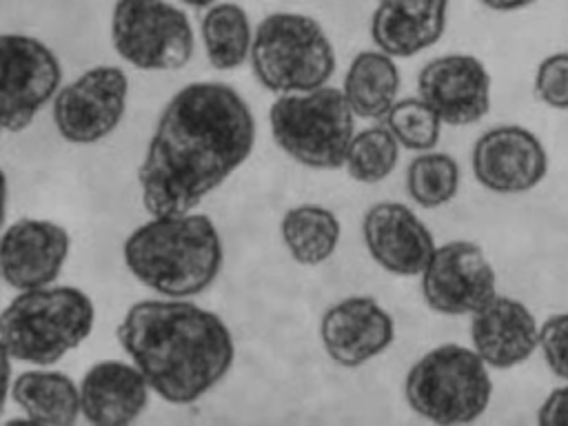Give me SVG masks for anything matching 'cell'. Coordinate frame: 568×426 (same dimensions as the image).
Here are the masks:
<instances>
[{
  "label": "cell",
  "mask_w": 568,
  "mask_h": 426,
  "mask_svg": "<svg viewBox=\"0 0 568 426\" xmlns=\"http://www.w3.org/2000/svg\"><path fill=\"white\" fill-rule=\"evenodd\" d=\"M255 118L224 82H191L162 109L138 186L149 215L189 213L251 155Z\"/></svg>",
  "instance_id": "cell-1"
},
{
  "label": "cell",
  "mask_w": 568,
  "mask_h": 426,
  "mask_svg": "<svg viewBox=\"0 0 568 426\" xmlns=\"http://www.w3.org/2000/svg\"><path fill=\"white\" fill-rule=\"evenodd\" d=\"M115 337L169 404H195L231 371L235 339L226 322L189 300L155 297L131 304Z\"/></svg>",
  "instance_id": "cell-2"
},
{
  "label": "cell",
  "mask_w": 568,
  "mask_h": 426,
  "mask_svg": "<svg viewBox=\"0 0 568 426\" xmlns=\"http://www.w3.org/2000/svg\"><path fill=\"white\" fill-rule=\"evenodd\" d=\"M122 260L129 273L160 297L189 300L217 280L224 244L204 213L151 215L126 235Z\"/></svg>",
  "instance_id": "cell-3"
},
{
  "label": "cell",
  "mask_w": 568,
  "mask_h": 426,
  "mask_svg": "<svg viewBox=\"0 0 568 426\" xmlns=\"http://www.w3.org/2000/svg\"><path fill=\"white\" fill-rule=\"evenodd\" d=\"M93 300L75 286L18 291L0 313V342L18 362L51 366L93 331Z\"/></svg>",
  "instance_id": "cell-4"
},
{
  "label": "cell",
  "mask_w": 568,
  "mask_h": 426,
  "mask_svg": "<svg viewBox=\"0 0 568 426\" xmlns=\"http://www.w3.org/2000/svg\"><path fill=\"white\" fill-rule=\"evenodd\" d=\"M251 69L273 93H304L324 87L335 71V51L324 27L304 13L277 11L253 31Z\"/></svg>",
  "instance_id": "cell-5"
},
{
  "label": "cell",
  "mask_w": 568,
  "mask_h": 426,
  "mask_svg": "<svg viewBox=\"0 0 568 426\" xmlns=\"http://www.w3.org/2000/svg\"><path fill=\"white\" fill-rule=\"evenodd\" d=\"M275 144L297 164L335 171L344 166L348 144L355 135V113L335 87L304 93H282L268 109Z\"/></svg>",
  "instance_id": "cell-6"
},
{
  "label": "cell",
  "mask_w": 568,
  "mask_h": 426,
  "mask_svg": "<svg viewBox=\"0 0 568 426\" xmlns=\"http://www.w3.org/2000/svg\"><path fill=\"white\" fill-rule=\"evenodd\" d=\"M493 393L486 362L459 344H442L417 359L404 382L408 406L435 424H468L477 419Z\"/></svg>",
  "instance_id": "cell-7"
},
{
  "label": "cell",
  "mask_w": 568,
  "mask_h": 426,
  "mask_svg": "<svg viewBox=\"0 0 568 426\" xmlns=\"http://www.w3.org/2000/svg\"><path fill=\"white\" fill-rule=\"evenodd\" d=\"M115 53L142 71H178L195 49L193 27L166 0H118L111 13Z\"/></svg>",
  "instance_id": "cell-8"
},
{
  "label": "cell",
  "mask_w": 568,
  "mask_h": 426,
  "mask_svg": "<svg viewBox=\"0 0 568 426\" xmlns=\"http://www.w3.org/2000/svg\"><path fill=\"white\" fill-rule=\"evenodd\" d=\"M62 82L58 55L27 33H0V129L20 133L53 100Z\"/></svg>",
  "instance_id": "cell-9"
},
{
  "label": "cell",
  "mask_w": 568,
  "mask_h": 426,
  "mask_svg": "<svg viewBox=\"0 0 568 426\" xmlns=\"http://www.w3.org/2000/svg\"><path fill=\"white\" fill-rule=\"evenodd\" d=\"M126 100L129 75L124 69L115 64L91 67L53 95V126L71 144H95L118 129Z\"/></svg>",
  "instance_id": "cell-10"
},
{
  "label": "cell",
  "mask_w": 568,
  "mask_h": 426,
  "mask_svg": "<svg viewBox=\"0 0 568 426\" xmlns=\"http://www.w3.org/2000/svg\"><path fill=\"white\" fill-rule=\"evenodd\" d=\"M495 271L484 251L466 240L435 246L422 271L424 302L442 315H473L497 295Z\"/></svg>",
  "instance_id": "cell-11"
},
{
  "label": "cell",
  "mask_w": 568,
  "mask_h": 426,
  "mask_svg": "<svg viewBox=\"0 0 568 426\" xmlns=\"http://www.w3.org/2000/svg\"><path fill=\"white\" fill-rule=\"evenodd\" d=\"M71 237L64 226L20 217L0 233V277L16 291L53 284L69 257Z\"/></svg>",
  "instance_id": "cell-12"
},
{
  "label": "cell",
  "mask_w": 568,
  "mask_h": 426,
  "mask_svg": "<svg viewBox=\"0 0 568 426\" xmlns=\"http://www.w3.org/2000/svg\"><path fill=\"white\" fill-rule=\"evenodd\" d=\"M417 91L439 120L450 126L473 124L490 106V75L484 62L468 53H448L424 64Z\"/></svg>",
  "instance_id": "cell-13"
},
{
  "label": "cell",
  "mask_w": 568,
  "mask_h": 426,
  "mask_svg": "<svg viewBox=\"0 0 568 426\" xmlns=\"http://www.w3.org/2000/svg\"><path fill=\"white\" fill-rule=\"evenodd\" d=\"M546 169L544 144L524 126H495L473 146V173L481 186L495 193H526L544 180Z\"/></svg>",
  "instance_id": "cell-14"
},
{
  "label": "cell",
  "mask_w": 568,
  "mask_h": 426,
  "mask_svg": "<svg viewBox=\"0 0 568 426\" xmlns=\"http://www.w3.org/2000/svg\"><path fill=\"white\" fill-rule=\"evenodd\" d=\"M395 337V322L375 297L351 295L328 306L320 320V339L326 355L357 368L384 353Z\"/></svg>",
  "instance_id": "cell-15"
},
{
  "label": "cell",
  "mask_w": 568,
  "mask_h": 426,
  "mask_svg": "<svg viewBox=\"0 0 568 426\" xmlns=\"http://www.w3.org/2000/svg\"><path fill=\"white\" fill-rule=\"evenodd\" d=\"M368 255L388 273L422 275L435 253L428 226L399 202H377L362 220Z\"/></svg>",
  "instance_id": "cell-16"
},
{
  "label": "cell",
  "mask_w": 568,
  "mask_h": 426,
  "mask_svg": "<svg viewBox=\"0 0 568 426\" xmlns=\"http://www.w3.org/2000/svg\"><path fill=\"white\" fill-rule=\"evenodd\" d=\"M470 339L486 366L513 368L535 353L539 346V328L524 302L495 295L473 313Z\"/></svg>",
  "instance_id": "cell-17"
},
{
  "label": "cell",
  "mask_w": 568,
  "mask_h": 426,
  "mask_svg": "<svg viewBox=\"0 0 568 426\" xmlns=\"http://www.w3.org/2000/svg\"><path fill=\"white\" fill-rule=\"evenodd\" d=\"M151 386L133 362L102 359L80 379V413L95 426L135 422L149 404Z\"/></svg>",
  "instance_id": "cell-18"
},
{
  "label": "cell",
  "mask_w": 568,
  "mask_h": 426,
  "mask_svg": "<svg viewBox=\"0 0 568 426\" xmlns=\"http://www.w3.org/2000/svg\"><path fill=\"white\" fill-rule=\"evenodd\" d=\"M448 0H377L371 38L393 58H410L433 47L446 29Z\"/></svg>",
  "instance_id": "cell-19"
},
{
  "label": "cell",
  "mask_w": 568,
  "mask_h": 426,
  "mask_svg": "<svg viewBox=\"0 0 568 426\" xmlns=\"http://www.w3.org/2000/svg\"><path fill=\"white\" fill-rule=\"evenodd\" d=\"M11 399L29 422L71 426L80 413V386L62 371L29 368L11 382Z\"/></svg>",
  "instance_id": "cell-20"
},
{
  "label": "cell",
  "mask_w": 568,
  "mask_h": 426,
  "mask_svg": "<svg viewBox=\"0 0 568 426\" xmlns=\"http://www.w3.org/2000/svg\"><path fill=\"white\" fill-rule=\"evenodd\" d=\"M399 69L384 51H359L344 75V98L351 111L364 120L386 118L397 102Z\"/></svg>",
  "instance_id": "cell-21"
},
{
  "label": "cell",
  "mask_w": 568,
  "mask_h": 426,
  "mask_svg": "<svg viewBox=\"0 0 568 426\" xmlns=\"http://www.w3.org/2000/svg\"><path fill=\"white\" fill-rule=\"evenodd\" d=\"M339 220L322 204H297L280 220V235L288 255L304 266L326 262L339 244Z\"/></svg>",
  "instance_id": "cell-22"
},
{
  "label": "cell",
  "mask_w": 568,
  "mask_h": 426,
  "mask_svg": "<svg viewBox=\"0 0 568 426\" xmlns=\"http://www.w3.org/2000/svg\"><path fill=\"white\" fill-rule=\"evenodd\" d=\"M206 60L217 71H233L248 60L253 29L248 13L235 2H215L206 9L202 24Z\"/></svg>",
  "instance_id": "cell-23"
},
{
  "label": "cell",
  "mask_w": 568,
  "mask_h": 426,
  "mask_svg": "<svg viewBox=\"0 0 568 426\" xmlns=\"http://www.w3.org/2000/svg\"><path fill=\"white\" fill-rule=\"evenodd\" d=\"M408 195L424 209L450 202L459 189V166L448 153L424 151L406 169Z\"/></svg>",
  "instance_id": "cell-24"
},
{
  "label": "cell",
  "mask_w": 568,
  "mask_h": 426,
  "mask_svg": "<svg viewBox=\"0 0 568 426\" xmlns=\"http://www.w3.org/2000/svg\"><path fill=\"white\" fill-rule=\"evenodd\" d=\"M397 158L399 142L388 126H368L353 135L344 166L353 180L375 184L393 173Z\"/></svg>",
  "instance_id": "cell-25"
},
{
  "label": "cell",
  "mask_w": 568,
  "mask_h": 426,
  "mask_svg": "<svg viewBox=\"0 0 568 426\" xmlns=\"http://www.w3.org/2000/svg\"><path fill=\"white\" fill-rule=\"evenodd\" d=\"M386 126L404 149L424 153L439 142L442 120L422 98H406L390 106Z\"/></svg>",
  "instance_id": "cell-26"
},
{
  "label": "cell",
  "mask_w": 568,
  "mask_h": 426,
  "mask_svg": "<svg viewBox=\"0 0 568 426\" xmlns=\"http://www.w3.org/2000/svg\"><path fill=\"white\" fill-rule=\"evenodd\" d=\"M535 93L550 109H568V53L544 58L535 73Z\"/></svg>",
  "instance_id": "cell-27"
},
{
  "label": "cell",
  "mask_w": 568,
  "mask_h": 426,
  "mask_svg": "<svg viewBox=\"0 0 568 426\" xmlns=\"http://www.w3.org/2000/svg\"><path fill=\"white\" fill-rule=\"evenodd\" d=\"M539 348L548 368L568 382V313H555L541 324Z\"/></svg>",
  "instance_id": "cell-28"
},
{
  "label": "cell",
  "mask_w": 568,
  "mask_h": 426,
  "mask_svg": "<svg viewBox=\"0 0 568 426\" xmlns=\"http://www.w3.org/2000/svg\"><path fill=\"white\" fill-rule=\"evenodd\" d=\"M537 422L541 426H557V424H568V386L555 388L544 404L539 406Z\"/></svg>",
  "instance_id": "cell-29"
},
{
  "label": "cell",
  "mask_w": 568,
  "mask_h": 426,
  "mask_svg": "<svg viewBox=\"0 0 568 426\" xmlns=\"http://www.w3.org/2000/svg\"><path fill=\"white\" fill-rule=\"evenodd\" d=\"M11 355L7 351V346L0 342V413L4 410L7 399L11 397Z\"/></svg>",
  "instance_id": "cell-30"
},
{
  "label": "cell",
  "mask_w": 568,
  "mask_h": 426,
  "mask_svg": "<svg viewBox=\"0 0 568 426\" xmlns=\"http://www.w3.org/2000/svg\"><path fill=\"white\" fill-rule=\"evenodd\" d=\"M484 7L493 9V11H517L524 9L537 0H479Z\"/></svg>",
  "instance_id": "cell-31"
},
{
  "label": "cell",
  "mask_w": 568,
  "mask_h": 426,
  "mask_svg": "<svg viewBox=\"0 0 568 426\" xmlns=\"http://www.w3.org/2000/svg\"><path fill=\"white\" fill-rule=\"evenodd\" d=\"M7 202H9V184H7V175L0 169V231L4 224V215H7Z\"/></svg>",
  "instance_id": "cell-32"
},
{
  "label": "cell",
  "mask_w": 568,
  "mask_h": 426,
  "mask_svg": "<svg viewBox=\"0 0 568 426\" xmlns=\"http://www.w3.org/2000/svg\"><path fill=\"white\" fill-rule=\"evenodd\" d=\"M182 4H189V7H195V9H204V7H211L215 4L217 0H180Z\"/></svg>",
  "instance_id": "cell-33"
},
{
  "label": "cell",
  "mask_w": 568,
  "mask_h": 426,
  "mask_svg": "<svg viewBox=\"0 0 568 426\" xmlns=\"http://www.w3.org/2000/svg\"><path fill=\"white\" fill-rule=\"evenodd\" d=\"M0 140H2V129H0Z\"/></svg>",
  "instance_id": "cell-34"
}]
</instances>
